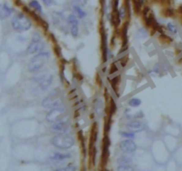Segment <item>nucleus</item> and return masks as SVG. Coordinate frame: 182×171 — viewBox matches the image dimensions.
Masks as SVG:
<instances>
[{
	"label": "nucleus",
	"mask_w": 182,
	"mask_h": 171,
	"mask_svg": "<svg viewBox=\"0 0 182 171\" xmlns=\"http://www.w3.org/2000/svg\"><path fill=\"white\" fill-rule=\"evenodd\" d=\"M120 135L123 137L127 138V139H133V138H135V133L132 132V131H131V132H129V131H122V132H120Z\"/></svg>",
	"instance_id": "nucleus-19"
},
{
	"label": "nucleus",
	"mask_w": 182,
	"mask_h": 171,
	"mask_svg": "<svg viewBox=\"0 0 182 171\" xmlns=\"http://www.w3.org/2000/svg\"><path fill=\"white\" fill-rule=\"evenodd\" d=\"M167 29L173 34H177L178 33V28L176 27V25H174L173 22H168L167 23Z\"/></svg>",
	"instance_id": "nucleus-21"
},
{
	"label": "nucleus",
	"mask_w": 182,
	"mask_h": 171,
	"mask_svg": "<svg viewBox=\"0 0 182 171\" xmlns=\"http://www.w3.org/2000/svg\"><path fill=\"white\" fill-rule=\"evenodd\" d=\"M67 21L70 25H78V19L75 14H69L67 17Z\"/></svg>",
	"instance_id": "nucleus-17"
},
{
	"label": "nucleus",
	"mask_w": 182,
	"mask_h": 171,
	"mask_svg": "<svg viewBox=\"0 0 182 171\" xmlns=\"http://www.w3.org/2000/svg\"><path fill=\"white\" fill-rule=\"evenodd\" d=\"M42 2L46 5V6H50L54 4V0H42Z\"/></svg>",
	"instance_id": "nucleus-26"
},
{
	"label": "nucleus",
	"mask_w": 182,
	"mask_h": 171,
	"mask_svg": "<svg viewBox=\"0 0 182 171\" xmlns=\"http://www.w3.org/2000/svg\"><path fill=\"white\" fill-rule=\"evenodd\" d=\"M49 56H50L49 52H41V53L36 54L33 58H31V60L29 61V63L28 64V72L36 73V72L40 71L47 63Z\"/></svg>",
	"instance_id": "nucleus-1"
},
{
	"label": "nucleus",
	"mask_w": 182,
	"mask_h": 171,
	"mask_svg": "<svg viewBox=\"0 0 182 171\" xmlns=\"http://www.w3.org/2000/svg\"><path fill=\"white\" fill-rule=\"evenodd\" d=\"M119 147L121 151L124 153H133L137 150V144L134 142V141H132V139H127V138H125L124 140H123L120 142Z\"/></svg>",
	"instance_id": "nucleus-9"
},
{
	"label": "nucleus",
	"mask_w": 182,
	"mask_h": 171,
	"mask_svg": "<svg viewBox=\"0 0 182 171\" xmlns=\"http://www.w3.org/2000/svg\"><path fill=\"white\" fill-rule=\"evenodd\" d=\"M13 8L10 7L7 4H2L0 5V19L4 20L7 17H9L10 15L13 13Z\"/></svg>",
	"instance_id": "nucleus-11"
},
{
	"label": "nucleus",
	"mask_w": 182,
	"mask_h": 171,
	"mask_svg": "<svg viewBox=\"0 0 182 171\" xmlns=\"http://www.w3.org/2000/svg\"><path fill=\"white\" fill-rule=\"evenodd\" d=\"M51 128L53 131L58 132V133H66L69 128V121L68 120L62 119L53 124L51 126Z\"/></svg>",
	"instance_id": "nucleus-10"
},
{
	"label": "nucleus",
	"mask_w": 182,
	"mask_h": 171,
	"mask_svg": "<svg viewBox=\"0 0 182 171\" xmlns=\"http://www.w3.org/2000/svg\"><path fill=\"white\" fill-rule=\"evenodd\" d=\"M76 167L70 165V166H68V167H65V168H61V169H57L54 171H76Z\"/></svg>",
	"instance_id": "nucleus-22"
},
{
	"label": "nucleus",
	"mask_w": 182,
	"mask_h": 171,
	"mask_svg": "<svg viewBox=\"0 0 182 171\" xmlns=\"http://www.w3.org/2000/svg\"><path fill=\"white\" fill-rule=\"evenodd\" d=\"M28 6L32 9H34L36 12H38V13L42 12V6L40 5V3L37 0H30L29 3H28Z\"/></svg>",
	"instance_id": "nucleus-15"
},
{
	"label": "nucleus",
	"mask_w": 182,
	"mask_h": 171,
	"mask_svg": "<svg viewBox=\"0 0 182 171\" xmlns=\"http://www.w3.org/2000/svg\"><path fill=\"white\" fill-rule=\"evenodd\" d=\"M133 117H134V119H138V120H139V119H142V118L144 117V113H143L142 111H139Z\"/></svg>",
	"instance_id": "nucleus-25"
},
{
	"label": "nucleus",
	"mask_w": 182,
	"mask_h": 171,
	"mask_svg": "<svg viewBox=\"0 0 182 171\" xmlns=\"http://www.w3.org/2000/svg\"><path fill=\"white\" fill-rule=\"evenodd\" d=\"M70 34L73 38H77L79 34V28L78 25H71L70 27Z\"/></svg>",
	"instance_id": "nucleus-20"
},
{
	"label": "nucleus",
	"mask_w": 182,
	"mask_h": 171,
	"mask_svg": "<svg viewBox=\"0 0 182 171\" xmlns=\"http://www.w3.org/2000/svg\"><path fill=\"white\" fill-rule=\"evenodd\" d=\"M33 79L35 82L37 83L39 88L42 91H46L53 84L54 76L50 73H43V74H39L38 76L35 77Z\"/></svg>",
	"instance_id": "nucleus-7"
},
{
	"label": "nucleus",
	"mask_w": 182,
	"mask_h": 171,
	"mask_svg": "<svg viewBox=\"0 0 182 171\" xmlns=\"http://www.w3.org/2000/svg\"><path fill=\"white\" fill-rule=\"evenodd\" d=\"M73 10L75 12V15L79 18V19H83L86 16V13L84 11L82 7L78 5H74L73 6Z\"/></svg>",
	"instance_id": "nucleus-13"
},
{
	"label": "nucleus",
	"mask_w": 182,
	"mask_h": 171,
	"mask_svg": "<svg viewBox=\"0 0 182 171\" xmlns=\"http://www.w3.org/2000/svg\"><path fill=\"white\" fill-rule=\"evenodd\" d=\"M140 104H141V100L139 98H136V97H132L128 101V105L132 108H137V107L140 106Z\"/></svg>",
	"instance_id": "nucleus-16"
},
{
	"label": "nucleus",
	"mask_w": 182,
	"mask_h": 171,
	"mask_svg": "<svg viewBox=\"0 0 182 171\" xmlns=\"http://www.w3.org/2000/svg\"><path fill=\"white\" fill-rule=\"evenodd\" d=\"M52 143L58 149L61 150H68L72 148L75 144V139L74 137L67 135L65 133H60L56 135L52 139Z\"/></svg>",
	"instance_id": "nucleus-2"
},
{
	"label": "nucleus",
	"mask_w": 182,
	"mask_h": 171,
	"mask_svg": "<svg viewBox=\"0 0 182 171\" xmlns=\"http://www.w3.org/2000/svg\"><path fill=\"white\" fill-rule=\"evenodd\" d=\"M45 45L41 41V37L38 33H34L32 39L27 48V53L29 55H35L44 51Z\"/></svg>",
	"instance_id": "nucleus-5"
},
{
	"label": "nucleus",
	"mask_w": 182,
	"mask_h": 171,
	"mask_svg": "<svg viewBox=\"0 0 182 171\" xmlns=\"http://www.w3.org/2000/svg\"><path fill=\"white\" fill-rule=\"evenodd\" d=\"M12 27L18 32L27 31L32 27V22L24 13H19L12 19Z\"/></svg>",
	"instance_id": "nucleus-3"
},
{
	"label": "nucleus",
	"mask_w": 182,
	"mask_h": 171,
	"mask_svg": "<svg viewBox=\"0 0 182 171\" xmlns=\"http://www.w3.org/2000/svg\"><path fill=\"white\" fill-rule=\"evenodd\" d=\"M126 15V10L124 7H121L118 11V16L121 19H124Z\"/></svg>",
	"instance_id": "nucleus-24"
},
{
	"label": "nucleus",
	"mask_w": 182,
	"mask_h": 171,
	"mask_svg": "<svg viewBox=\"0 0 182 171\" xmlns=\"http://www.w3.org/2000/svg\"><path fill=\"white\" fill-rule=\"evenodd\" d=\"M71 157L69 153H65V152H54L51 160L54 162H63L65 160H68Z\"/></svg>",
	"instance_id": "nucleus-12"
},
{
	"label": "nucleus",
	"mask_w": 182,
	"mask_h": 171,
	"mask_svg": "<svg viewBox=\"0 0 182 171\" xmlns=\"http://www.w3.org/2000/svg\"><path fill=\"white\" fill-rule=\"evenodd\" d=\"M67 112V108L65 106H59L54 109H51L46 115V120L47 122L54 124L63 119V115Z\"/></svg>",
	"instance_id": "nucleus-4"
},
{
	"label": "nucleus",
	"mask_w": 182,
	"mask_h": 171,
	"mask_svg": "<svg viewBox=\"0 0 182 171\" xmlns=\"http://www.w3.org/2000/svg\"><path fill=\"white\" fill-rule=\"evenodd\" d=\"M126 127L129 128L131 131L135 133V132H140V131L145 130L146 127H147V125H146L145 122L141 121L140 120L133 119V120H132L129 122H127Z\"/></svg>",
	"instance_id": "nucleus-8"
},
{
	"label": "nucleus",
	"mask_w": 182,
	"mask_h": 171,
	"mask_svg": "<svg viewBox=\"0 0 182 171\" xmlns=\"http://www.w3.org/2000/svg\"><path fill=\"white\" fill-rule=\"evenodd\" d=\"M62 98L58 94H50L42 101V106L46 109H54L62 104Z\"/></svg>",
	"instance_id": "nucleus-6"
},
{
	"label": "nucleus",
	"mask_w": 182,
	"mask_h": 171,
	"mask_svg": "<svg viewBox=\"0 0 182 171\" xmlns=\"http://www.w3.org/2000/svg\"><path fill=\"white\" fill-rule=\"evenodd\" d=\"M130 153H125L124 155H122L121 157H119L117 160V163L119 165L121 164H131L132 163V157L129 155Z\"/></svg>",
	"instance_id": "nucleus-14"
},
{
	"label": "nucleus",
	"mask_w": 182,
	"mask_h": 171,
	"mask_svg": "<svg viewBox=\"0 0 182 171\" xmlns=\"http://www.w3.org/2000/svg\"><path fill=\"white\" fill-rule=\"evenodd\" d=\"M139 33L140 34V36H141V37H146V36H147V32L146 31L144 28L139 29Z\"/></svg>",
	"instance_id": "nucleus-27"
},
{
	"label": "nucleus",
	"mask_w": 182,
	"mask_h": 171,
	"mask_svg": "<svg viewBox=\"0 0 182 171\" xmlns=\"http://www.w3.org/2000/svg\"><path fill=\"white\" fill-rule=\"evenodd\" d=\"M117 171H135L130 164H121L117 167Z\"/></svg>",
	"instance_id": "nucleus-18"
},
{
	"label": "nucleus",
	"mask_w": 182,
	"mask_h": 171,
	"mask_svg": "<svg viewBox=\"0 0 182 171\" xmlns=\"http://www.w3.org/2000/svg\"><path fill=\"white\" fill-rule=\"evenodd\" d=\"M95 111H96V112L99 114H101V112H103V104H102V103L101 102H98L97 103V105L95 106Z\"/></svg>",
	"instance_id": "nucleus-23"
}]
</instances>
